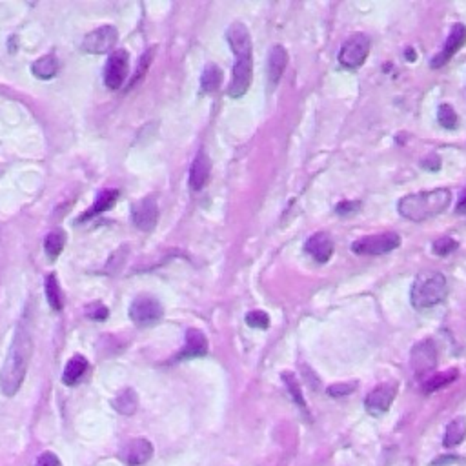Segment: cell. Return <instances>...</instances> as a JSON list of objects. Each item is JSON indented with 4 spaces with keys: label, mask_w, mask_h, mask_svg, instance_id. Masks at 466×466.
<instances>
[{
    "label": "cell",
    "mask_w": 466,
    "mask_h": 466,
    "mask_svg": "<svg viewBox=\"0 0 466 466\" xmlns=\"http://www.w3.org/2000/svg\"><path fill=\"white\" fill-rule=\"evenodd\" d=\"M226 40L235 55L228 95L232 99H241L242 95H246L251 86V79H253V44H251V35L246 24H229L226 31Z\"/></svg>",
    "instance_id": "obj_1"
},
{
    "label": "cell",
    "mask_w": 466,
    "mask_h": 466,
    "mask_svg": "<svg viewBox=\"0 0 466 466\" xmlns=\"http://www.w3.org/2000/svg\"><path fill=\"white\" fill-rule=\"evenodd\" d=\"M31 348H33L31 334L20 325L15 330L13 343L9 348L4 366L0 370V390L6 397H13L23 386L31 359Z\"/></svg>",
    "instance_id": "obj_2"
},
{
    "label": "cell",
    "mask_w": 466,
    "mask_h": 466,
    "mask_svg": "<svg viewBox=\"0 0 466 466\" xmlns=\"http://www.w3.org/2000/svg\"><path fill=\"white\" fill-rule=\"evenodd\" d=\"M450 203H452V191L446 188H437L432 191L405 195L397 203V211L403 219L422 222V220L434 219L444 213L448 210Z\"/></svg>",
    "instance_id": "obj_3"
},
{
    "label": "cell",
    "mask_w": 466,
    "mask_h": 466,
    "mask_svg": "<svg viewBox=\"0 0 466 466\" xmlns=\"http://www.w3.org/2000/svg\"><path fill=\"white\" fill-rule=\"evenodd\" d=\"M446 277L439 272H422L415 277L410 291L412 306L417 310H430L446 299Z\"/></svg>",
    "instance_id": "obj_4"
},
{
    "label": "cell",
    "mask_w": 466,
    "mask_h": 466,
    "mask_svg": "<svg viewBox=\"0 0 466 466\" xmlns=\"http://www.w3.org/2000/svg\"><path fill=\"white\" fill-rule=\"evenodd\" d=\"M401 246V237L396 232L366 235L352 242V251L357 256H384Z\"/></svg>",
    "instance_id": "obj_5"
},
{
    "label": "cell",
    "mask_w": 466,
    "mask_h": 466,
    "mask_svg": "<svg viewBox=\"0 0 466 466\" xmlns=\"http://www.w3.org/2000/svg\"><path fill=\"white\" fill-rule=\"evenodd\" d=\"M372 49V40L365 33H357L352 35L343 44V48L339 49V64L346 70H357L366 62Z\"/></svg>",
    "instance_id": "obj_6"
},
{
    "label": "cell",
    "mask_w": 466,
    "mask_h": 466,
    "mask_svg": "<svg viewBox=\"0 0 466 466\" xmlns=\"http://www.w3.org/2000/svg\"><path fill=\"white\" fill-rule=\"evenodd\" d=\"M437 359H439V353H437V346L432 339L419 341L410 353V365L417 377H424L430 374L437 366Z\"/></svg>",
    "instance_id": "obj_7"
},
{
    "label": "cell",
    "mask_w": 466,
    "mask_h": 466,
    "mask_svg": "<svg viewBox=\"0 0 466 466\" xmlns=\"http://www.w3.org/2000/svg\"><path fill=\"white\" fill-rule=\"evenodd\" d=\"M130 319L141 328L153 326L163 319V306L153 297H137L130 306Z\"/></svg>",
    "instance_id": "obj_8"
},
{
    "label": "cell",
    "mask_w": 466,
    "mask_h": 466,
    "mask_svg": "<svg viewBox=\"0 0 466 466\" xmlns=\"http://www.w3.org/2000/svg\"><path fill=\"white\" fill-rule=\"evenodd\" d=\"M130 57L124 49H117L110 55L104 68V82L110 89H119L128 77Z\"/></svg>",
    "instance_id": "obj_9"
},
{
    "label": "cell",
    "mask_w": 466,
    "mask_h": 466,
    "mask_svg": "<svg viewBox=\"0 0 466 466\" xmlns=\"http://www.w3.org/2000/svg\"><path fill=\"white\" fill-rule=\"evenodd\" d=\"M117 40H119L117 27L102 26L84 37L82 49L86 53H92V55H102V53L110 51L117 44Z\"/></svg>",
    "instance_id": "obj_10"
},
{
    "label": "cell",
    "mask_w": 466,
    "mask_h": 466,
    "mask_svg": "<svg viewBox=\"0 0 466 466\" xmlns=\"http://www.w3.org/2000/svg\"><path fill=\"white\" fill-rule=\"evenodd\" d=\"M466 44V26L465 24H453L452 31H450L448 39L444 40V46L436 57L430 61V66L434 70H439L444 64H448L450 58Z\"/></svg>",
    "instance_id": "obj_11"
},
{
    "label": "cell",
    "mask_w": 466,
    "mask_h": 466,
    "mask_svg": "<svg viewBox=\"0 0 466 466\" xmlns=\"http://www.w3.org/2000/svg\"><path fill=\"white\" fill-rule=\"evenodd\" d=\"M396 393H397L396 384L386 383L375 386L365 399L366 412L375 415V417L386 414L388 410H390L391 403H393V399H396Z\"/></svg>",
    "instance_id": "obj_12"
},
{
    "label": "cell",
    "mask_w": 466,
    "mask_h": 466,
    "mask_svg": "<svg viewBox=\"0 0 466 466\" xmlns=\"http://www.w3.org/2000/svg\"><path fill=\"white\" fill-rule=\"evenodd\" d=\"M334 239H332L330 233L326 232L313 233L312 237H308V241L304 242V251L319 264L328 263V260L332 259V256H334Z\"/></svg>",
    "instance_id": "obj_13"
},
{
    "label": "cell",
    "mask_w": 466,
    "mask_h": 466,
    "mask_svg": "<svg viewBox=\"0 0 466 466\" xmlns=\"http://www.w3.org/2000/svg\"><path fill=\"white\" fill-rule=\"evenodd\" d=\"M133 225L142 232H151L157 226L158 220V206L153 197H146L133 204L132 208Z\"/></svg>",
    "instance_id": "obj_14"
},
{
    "label": "cell",
    "mask_w": 466,
    "mask_h": 466,
    "mask_svg": "<svg viewBox=\"0 0 466 466\" xmlns=\"http://www.w3.org/2000/svg\"><path fill=\"white\" fill-rule=\"evenodd\" d=\"M151 455H153V444L142 437L130 441L119 453L120 461L126 462L128 466L146 465L151 459Z\"/></svg>",
    "instance_id": "obj_15"
},
{
    "label": "cell",
    "mask_w": 466,
    "mask_h": 466,
    "mask_svg": "<svg viewBox=\"0 0 466 466\" xmlns=\"http://www.w3.org/2000/svg\"><path fill=\"white\" fill-rule=\"evenodd\" d=\"M211 175V160L208 157V153L204 150L199 151L195 155L191 168H189V177H188V184L191 191H201L204 186L208 184Z\"/></svg>",
    "instance_id": "obj_16"
},
{
    "label": "cell",
    "mask_w": 466,
    "mask_h": 466,
    "mask_svg": "<svg viewBox=\"0 0 466 466\" xmlns=\"http://www.w3.org/2000/svg\"><path fill=\"white\" fill-rule=\"evenodd\" d=\"M286 66H288V51H286L281 44H273L272 49L268 51V66H266L270 89L277 88V84L281 82Z\"/></svg>",
    "instance_id": "obj_17"
},
{
    "label": "cell",
    "mask_w": 466,
    "mask_h": 466,
    "mask_svg": "<svg viewBox=\"0 0 466 466\" xmlns=\"http://www.w3.org/2000/svg\"><path fill=\"white\" fill-rule=\"evenodd\" d=\"M208 353V339L197 328H189L186 332V344L182 352L177 355V359H194V357H203Z\"/></svg>",
    "instance_id": "obj_18"
},
{
    "label": "cell",
    "mask_w": 466,
    "mask_h": 466,
    "mask_svg": "<svg viewBox=\"0 0 466 466\" xmlns=\"http://www.w3.org/2000/svg\"><path fill=\"white\" fill-rule=\"evenodd\" d=\"M111 406H113L119 414L133 415L137 412V408H139V397H137L133 388H124V390H120L119 393L113 397Z\"/></svg>",
    "instance_id": "obj_19"
},
{
    "label": "cell",
    "mask_w": 466,
    "mask_h": 466,
    "mask_svg": "<svg viewBox=\"0 0 466 466\" xmlns=\"http://www.w3.org/2000/svg\"><path fill=\"white\" fill-rule=\"evenodd\" d=\"M466 437V417H455L448 422L444 430V446L446 448H455L465 441Z\"/></svg>",
    "instance_id": "obj_20"
},
{
    "label": "cell",
    "mask_w": 466,
    "mask_h": 466,
    "mask_svg": "<svg viewBox=\"0 0 466 466\" xmlns=\"http://www.w3.org/2000/svg\"><path fill=\"white\" fill-rule=\"evenodd\" d=\"M86 370H88V361L84 359L82 355H75L71 357L70 361H68L66 368H64V374H62V381L68 386H73L84 377L86 374Z\"/></svg>",
    "instance_id": "obj_21"
},
{
    "label": "cell",
    "mask_w": 466,
    "mask_h": 466,
    "mask_svg": "<svg viewBox=\"0 0 466 466\" xmlns=\"http://www.w3.org/2000/svg\"><path fill=\"white\" fill-rule=\"evenodd\" d=\"M222 84V70L217 64H208L201 75V89L203 93H213Z\"/></svg>",
    "instance_id": "obj_22"
},
{
    "label": "cell",
    "mask_w": 466,
    "mask_h": 466,
    "mask_svg": "<svg viewBox=\"0 0 466 466\" xmlns=\"http://www.w3.org/2000/svg\"><path fill=\"white\" fill-rule=\"evenodd\" d=\"M282 381H284L286 384V390H288V393H290V397L294 399V403L297 405V408L301 410L304 414V417L308 419V406H306V401H304L303 393H301V388H299V381L295 379V375L291 374V372H284L282 374Z\"/></svg>",
    "instance_id": "obj_23"
},
{
    "label": "cell",
    "mask_w": 466,
    "mask_h": 466,
    "mask_svg": "<svg viewBox=\"0 0 466 466\" xmlns=\"http://www.w3.org/2000/svg\"><path fill=\"white\" fill-rule=\"evenodd\" d=\"M58 70V62L57 58L53 57V55H46V57H40L39 61L33 62V66H31V71H33V75L39 77V79H53V77L57 75Z\"/></svg>",
    "instance_id": "obj_24"
},
{
    "label": "cell",
    "mask_w": 466,
    "mask_h": 466,
    "mask_svg": "<svg viewBox=\"0 0 466 466\" xmlns=\"http://www.w3.org/2000/svg\"><path fill=\"white\" fill-rule=\"evenodd\" d=\"M458 377H459L458 370H448V372H444V374H437L434 375V377L427 379V381L422 383V391H424V393H434V391L441 390V388H444L446 384L453 383Z\"/></svg>",
    "instance_id": "obj_25"
},
{
    "label": "cell",
    "mask_w": 466,
    "mask_h": 466,
    "mask_svg": "<svg viewBox=\"0 0 466 466\" xmlns=\"http://www.w3.org/2000/svg\"><path fill=\"white\" fill-rule=\"evenodd\" d=\"M117 197H119V191H117V189H106V191H102V194L97 197V201H95V204H93L92 211L86 213V215L80 217V219L86 220L88 217L99 215V213H102V211L110 210V208L113 206L115 201H117Z\"/></svg>",
    "instance_id": "obj_26"
},
{
    "label": "cell",
    "mask_w": 466,
    "mask_h": 466,
    "mask_svg": "<svg viewBox=\"0 0 466 466\" xmlns=\"http://www.w3.org/2000/svg\"><path fill=\"white\" fill-rule=\"evenodd\" d=\"M64 244H66V235H64L62 229H57V232H51L46 237L44 250L51 259H57L61 256V251L64 250Z\"/></svg>",
    "instance_id": "obj_27"
},
{
    "label": "cell",
    "mask_w": 466,
    "mask_h": 466,
    "mask_svg": "<svg viewBox=\"0 0 466 466\" xmlns=\"http://www.w3.org/2000/svg\"><path fill=\"white\" fill-rule=\"evenodd\" d=\"M437 122H439L444 130L453 132V130H458L459 126V115L455 113V110H453L450 104H441L439 108H437Z\"/></svg>",
    "instance_id": "obj_28"
},
{
    "label": "cell",
    "mask_w": 466,
    "mask_h": 466,
    "mask_svg": "<svg viewBox=\"0 0 466 466\" xmlns=\"http://www.w3.org/2000/svg\"><path fill=\"white\" fill-rule=\"evenodd\" d=\"M46 297H48V303L55 312L62 310V294H61V286L55 275H49L46 279Z\"/></svg>",
    "instance_id": "obj_29"
},
{
    "label": "cell",
    "mask_w": 466,
    "mask_h": 466,
    "mask_svg": "<svg viewBox=\"0 0 466 466\" xmlns=\"http://www.w3.org/2000/svg\"><path fill=\"white\" fill-rule=\"evenodd\" d=\"M458 248H459V242L453 241V239L448 237V235H446V237L436 239L434 244H432V251L439 257L450 256V253H453V251L458 250Z\"/></svg>",
    "instance_id": "obj_30"
},
{
    "label": "cell",
    "mask_w": 466,
    "mask_h": 466,
    "mask_svg": "<svg viewBox=\"0 0 466 466\" xmlns=\"http://www.w3.org/2000/svg\"><path fill=\"white\" fill-rule=\"evenodd\" d=\"M246 325L250 328H257V330H266L270 326V317L268 313L263 312V310H253V312L246 313Z\"/></svg>",
    "instance_id": "obj_31"
},
{
    "label": "cell",
    "mask_w": 466,
    "mask_h": 466,
    "mask_svg": "<svg viewBox=\"0 0 466 466\" xmlns=\"http://www.w3.org/2000/svg\"><path fill=\"white\" fill-rule=\"evenodd\" d=\"M357 390V381H352V383H337V384H332V386H328V396L332 397H344V396H350V393H353V391Z\"/></svg>",
    "instance_id": "obj_32"
},
{
    "label": "cell",
    "mask_w": 466,
    "mask_h": 466,
    "mask_svg": "<svg viewBox=\"0 0 466 466\" xmlns=\"http://www.w3.org/2000/svg\"><path fill=\"white\" fill-rule=\"evenodd\" d=\"M359 208H361L359 201H344V203H339L337 206H335V213L341 217H350L353 215L355 211H359Z\"/></svg>",
    "instance_id": "obj_33"
},
{
    "label": "cell",
    "mask_w": 466,
    "mask_h": 466,
    "mask_svg": "<svg viewBox=\"0 0 466 466\" xmlns=\"http://www.w3.org/2000/svg\"><path fill=\"white\" fill-rule=\"evenodd\" d=\"M37 466H62V461L58 459L57 453L44 452L37 459Z\"/></svg>",
    "instance_id": "obj_34"
},
{
    "label": "cell",
    "mask_w": 466,
    "mask_h": 466,
    "mask_svg": "<svg viewBox=\"0 0 466 466\" xmlns=\"http://www.w3.org/2000/svg\"><path fill=\"white\" fill-rule=\"evenodd\" d=\"M88 317H92L93 321H104L108 317V308L104 304H92L88 308Z\"/></svg>",
    "instance_id": "obj_35"
},
{
    "label": "cell",
    "mask_w": 466,
    "mask_h": 466,
    "mask_svg": "<svg viewBox=\"0 0 466 466\" xmlns=\"http://www.w3.org/2000/svg\"><path fill=\"white\" fill-rule=\"evenodd\" d=\"M421 166L424 168V170H428V172H437L441 168V157L439 155H430V157H427L421 163Z\"/></svg>",
    "instance_id": "obj_36"
},
{
    "label": "cell",
    "mask_w": 466,
    "mask_h": 466,
    "mask_svg": "<svg viewBox=\"0 0 466 466\" xmlns=\"http://www.w3.org/2000/svg\"><path fill=\"white\" fill-rule=\"evenodd\" d=\"M458 462H466V459L458 458V455H441L436 461L432 462V466H448V465H458Z\"/></svg>",
    "instance_id": "obj_37"
},
{
    "label": "cell",
    "mask_w": 466,
    "mask_h": 466,
    "mask_svg": "<svg viewBox=\"0 0 466 466\" xmlns=\"http://www.w3.org/2000/svg\"><path fill=\"white\" fill-rule=\"evenodd\" d=\"M455 213H458V215H466V189L465 194H462L461 201H459L458 206H455Z\"/></svg>",
    "instance_id": "obj_38"
},
{
    "label": "cell",
    "mask_w": 466,
    "mask_h": 466,
    "mask_svg": "<svg viewBox=\"0 0 466 466\" xmlns=\"http://www.w3.org/2000/svg\"><path fill=\"white\" fill-rule=\"evenodd\" d=\"M406 55H408L410 62H414L415 57H417V55H414V49H408V51H406Z\"/></svg>",
    "instance_id": "obj_39"
}]
</instances>
